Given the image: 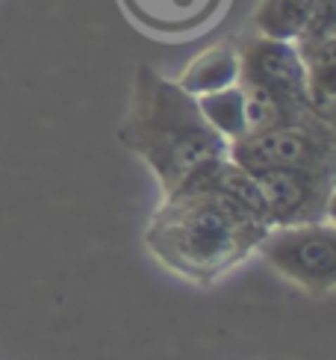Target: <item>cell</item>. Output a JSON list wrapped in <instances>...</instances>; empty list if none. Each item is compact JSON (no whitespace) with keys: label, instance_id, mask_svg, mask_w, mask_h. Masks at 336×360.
Returning a JSON list of instances; mask_svg holds the SVG:
<instances>
[{"label":"cell","instance_id":"obj_1","mask_svg":"<svg viewBox=\"0 0 336 360\" xmlns=\"http://www.w3.org/2000/svg\"><path fill=\"white\" fill-rule=\"evenodd\" d=\"M271 224L195 172L154 210L145 245L177 278L209 287L254 257Z\"/></svg>","mask_w":336,"mask_h":360},{"label":"cell","instance_id":"obj_2","mask_svg":"<svg viewBox=\"0 0 336 360\" xmlns=\"http://www.w3.org/2000/svg\"><path fill=\"white\" fill-rule=\"evenodd\" d=\"M118 142L154 172L162 198L177 192L207 162L227 157V142L212 130L198 101L150 65H139Z\"/></svg>","mask_w":336,"mask_h":360},{"label":"cell","instance_id":"obj_3","mask_svg":"<svg viewBox=\"0 0 336 360\" xmlns=\"http://www.w3.org/2000/svg\"><path fill=\"white\" fill-rule=\"evenodd\" d=\"M280 278L313 298L330 295L336 287V228L333 219L307 224H271L257 245Z\"/></svg>","mask_w":336,"mask_h":360},{"label":"cell","instance_id":"obj_4","mask_svg":"<svg viewBox=\"0 0 336 360\" xmlns=\"http://www.w3.org/2000/svg\"><path fill=\"white\" fill-rule=\"evenodd\" d=\"M227 160L248 172L266 169H336L333 122L304 118L263 133H248L227 145Z\"/></svg>","mask_w":336,"mask_h":360},{"label":"cell","instance_id":"obj_5","mask_svg":"<svg viewBox=\"0 0 336 360\" xmlns=\"http://www.w3.org/2000/svg\"><path fill=\"white\" fill-rule=\"evenodd\" d=\"M251 174L263 192L271 224H307L330 219L336 169H266Z\"/></svg>","mask_w":336,"mask_h":360},{"label":"cell","instance_id":"obj_6","mask_svg":"<svg viewBox=\"0 0 336 360\" xmlns=\"http://www.w3.org/2000/svg\"><path fill=\"white\" fill-rule=\"evenodd\" d=\"M239 51V86L259 89V92L278 95L310 107L307 101V71L295 41L269 39L259 33H248L236 39Z\"/></svg>","mask_w":336,"mask_h":360},{"label":"cell","instance_id":"obj_7","mask_svg":"<svg viewBox=\"0 0 336 360\" xmlns=\"http://www.w3.org/2000/svg\"><path fill=\"white\" fill-rule=\"evenodd\" d=\"M174 83L189 92L192 98L207 95V92H219V89L236 86L239 83V51H236V39H227L219 44H209L207 51L192 56L183 71L174 77Z\"/></svg>","mask_w":336,"mask_h":360},{"label":"cell","instance_id":"obj_8","mask_svg":"<svg viewBox=\"0 0 336 360\" xmlns=\"http://www.w3.org/2000/svg\"><path fill=\"white\" fill-rule=\"evenodd\" d=\"M318 0H259L251 15V33L295 41L310 24Z\"/></svg>","mask_w":336,"mask_h":360},{"label":"cell","instance_id":"obj_9","mask_svg":"<svg viewBox=\"0 0 336 360\" xmlns=\"http://www.w3.org/2000/svg\"><path fill=\"white\" fill-rule=\"evenodd\" d=\"M198 110H201L204 122L219 133V136L231 145L245 136V92L242 86H227L219 92L198 95Z\"/></svg>","mask_w":336,"mask_h":360}]
</instances>
